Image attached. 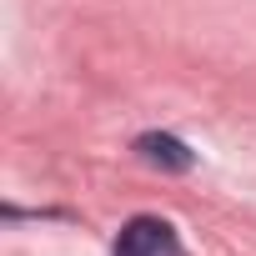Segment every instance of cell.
I'll return each instance as SVG.
<instances>
[{
    "mask_svg": "<svg viewBox=\"0 0 256 256\" xmlns=\"http://www.w3.org/2000/svg\"><path fill=\"white\" fill-rule=\"evenodd\" d=\"M116 256H181V241H176L171 221H161V216H136V221L120 226Z\"/></svg>",
    "mask_w": 256,
    "mask_h": 256,
    "instance_id": "obj_1",
    "label": "cell"
},
{
    "mask_svg": "<svg viewBox=\"0 0 256 256\" xmlns=\"http://www.w3.org/2000/svg\"><path fill=\"white\" fill-rule=\"evenodd\" d=\"M136 151H141V161H151V166H161V171H191V151H186L176 136L146 131V136L136 141Z\"/></svg>",
    "mask_w": 256,
    "mask_h": 256,
    "instance_id": "obj_2",
    "label": "cell"
}]
</instances>
